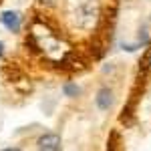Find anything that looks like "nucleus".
<instances>
[{
	"instance_id": "5",
	"label": "nucleus",
	"mask_w": 151,
	"mask_h": 151,
	"mask_svg": "<svg viewBox=\"0 0 151 151\" xmlns=\"http://www.w3.org/2000/svg\"><path fill=\"white\" fill-rule=\"evenodd\" d=\"M4 151H18V149H4Z\"/></svg>"
},
{
	"instance_id": "3",
	"label": "nucleus",
	"mask_w": 151,
	"mask_h": 151,
	"mask_svg": "<svg viewBox=\"0 0 151 151\" xmlns=\"http://www.w3.org/2000/svg\"><path fill=\"white\" fill-rule=\"evenodd\" d=\"M113 93L109 91V89H101L99 91V95H97V107L101 109V111H107L109 107H111V103H113Z\"/></svg>"
},
{
	"instance_id": "7",
	"label": "nucleus",
	"mask_w": 151,
	"mask_h": 151,
	"mask_svg": "<svg viewBox=\"0 0 151 151\" xmlns=\"http://www.w3.org/2000/svg\"><path fill=\"white\" fill-rule=\"evenodd\" d=\"M149 65H151V58H149Z\"/></svg>"
},
{
	"instance_id": "2",
	"label": "nucleus",
	"mask_w": 151,
	"mask_h": 151,
	"mask_svg": "<svg viewBox=\"0 0 151 151\" xmlns=\"http://www.w3.org/2000/svg\"><path fill=\"white\" fill-rule=\"evenodd\" d=\"M0 20H2V24L8 28V30H12V32H16L18 28H20V16H18V12H2V16H0Z\"/></svg>"
},
{
	"instance_id": "6",
	"label": "nucleus",
	"mask_w": 151,
	"mask_h": 151,
	"mask_svg": "<svg viewBox=\"0 0 151 151\" xmlns=\"http://www.w3.org/2000/svg\"><path fill=\"white\" fill-rule=\"evenodd\" d=\"M0 52H2V45H0Z\"/></svg>"
},
{
	"instance_id": "4",
	"label": "nucleus",
	"mask_w": 151,
	"mask_h": 151,
	"mask_svg": "<svg viewBox=\"0 0 151 151\" xmlns=\"http://www.w3.org/2000/svg\"><path fill=\"white\" fill-rule=\"evenodd\" d=\"M65 93L69 95V97H73V95L79 93V87H75V85H67V87H65Z\"/></svg>"
},
{
	"instance_id": "1",
	"label": "nucleus",
	"mask_w": 151,
	"mask_h": 151,
	"mask_svg": "<svg viewBox=\"0 0 151 151\" xmlns=\"http://www.w3.org/2000/svg\"><path fill=\"white\" fill-rule=\"evenodd\" d=\"M60 149H63V143H60V137L57 133H45L38 139V151H60Z\"/></svg>"
}]
</instances>
